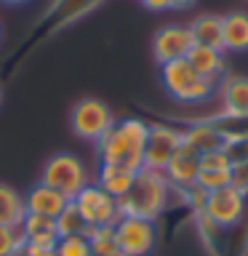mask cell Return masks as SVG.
I'll use <instances>...</instances> for the list:
<instances>
[{"label":"cell","mask_w":248,"mask_h":256,"mask_svg":"<svg viewBox=\"0 0 248 256\" xmlns=\"http://www.w3.org/2000/svg\"><path fill=\"white\" fill-rule=\"evenodd\" d=\"M150 123L142 118H123L96 142V158L102 166H120L126 171L144 168V147H147Z\"/></svg>","instance_id":"1"},{"label":"cell","mask_w":248,"mask_h":256,"mask_svg":"<svg viewBox=\"0 0 248 256\" xmlns=\"http://www.w3.org/2000/svg\"><path fill=\"white\" fill-rule=\"evenodd\" d=\"M174 187L168 184L163 171H152V168H142L134 176L131 190L118 200L120 216H136V219L158 222L166 214L168 203H171Z\"/></svg>","instance_id":"2"},{"label":"cell","mask_w":248,"mask_h":256,"mask_svg":"<svg viewBox=\"0 0 248 256\" xmlns=\"http://www.w3.org/2000/svg\"><path fill=\"white\" fill-rule=\"evenodd\" d=\"M160 83H163L166 94L179 104H206L219 91V83L195 72L187 59L163 64L160 67Z\"/></svg>","instance_id":"3"},{"label":"cell","mask_w":248,"mask_h":256,"mask_svg":"<svg viewBox=\"0 0 248 256\" xmlns=\"http://www.w3.org/2000/svg\"><path fill=\"white\" fill-rule=\"evenodd\" d=\"M40 182L54 187L56 192H62L67 200H72L86 184H91V176H88V168L78 155H72V152H56V155L46 160Z\"/></svg>","instance_id":"4"},{"label":"cell","mask_w":248,"mask_h":256,"mask_svg":"<svg viewBox=\"0 0 248 256\" xmlns=\"http://www.w3.org/2000/svg\"><path fill=\"white\" fill-rule=\"evenodd\" d=\"M70 126H72V134H75L78 139L96 144L112 126H115V115H112L107 102L86 96V99H80L75 107H72Z\"/></svg>","instance_id":"5"},{"label":"cell","mask_w":248,"mask_h":256,"mask_svg":"<svg viewBox=\"0 0 248 256\" xmlns=\"http://www.w3.org/2000/svg\"><path fill=\"white\" fill-rule=\"evenodd\" d=\"M72 203H75V208L86 219L88 227H115L120 222L118 200L112 198L110 192H104L96 182L86 184V187L72 198Z\"/></svg>","instance_id":"6"},{"label":"cell","mask_w":248,"mask_h":256,"mask_svg":"<svg viewBox=\"0 0 248 256\" xmlns=\"http://www.w3.org/2000/svg\"><path fill=\"white\" fill-rule=\"evenodd\" d=\"M118 248L126 256H150L158 246V227L155 222L136 219V216H120L115 224Z\"/></svg>","instance_id":"7"},{"label":"cell","mask_w":248,"mask_h":256,"mask_svg":"<svg viewBox=\"0 0 248 256\" xmlns=\"http://www.w3.org/2000/svg\"><path fill=\"white\" fill-rule=\"evenodd\" d=\"M182 128L168 123H150L147 131V147H144V168L152 171H166L176 150L182 147Z\"/></svg>","instance_id":"8"},{"label":"cell","mask_w":248,"mask_h":256,"mask_svg":"<svg viewBox=\"0 0 248 256\" xmlns=\"http://www.w3.org/2000/svg\"><path fill=\"white\" fill-rule=\"evenodd\" d=\"M246 208H248V198L230 184V187L208 192L203 216H208L219 230H230L246 216Z\"/></svg>","instance_id":"9"},{"label":"cell","mask_w":248,"mask_h":256,"mask_svg":"<svg viewBox=\"0 0 248 256\" xmlns=\"http://www.w3.org/2000/svg\"><path fill=\"white\" fill-rule=\"evenodd\" d=\"M192 46H195V40H192V32L187 24H163L152 38V56L163 67V64L187 59Z\"/></svg>","instance_id":"10"},{"label":"cell","mask_w":248,"mask_h":256,"mask_svg":"<svg viewBox=\"0 0 248 256\" xmlns=\"http://www.w3.org/2000/svg\"><path fill=\"white\" fill-rule=\"evenodd\" d=\"M198 171H200V155L192 147L182 142V147L176 150V155L171 158V163L166 166V179L174 187V192H184L198 184Z\"/></svg>","instance_id":"11"},{"label":"cell","mask_w":248,"mask_h":256,"mask_svg":"<svg viewBox=\"0 0 248 256\" xmlns=\"http://www.w3.org/2000/svg\"><path fill=\"white\" fill-rule=\"evenodd\" d=\"M232 184V160L227 158V152H206L200 155V171H198V187L206 192L222 190Z\"/></svg>","instance_id":"12"},{"label":"cell","mask_w":248,"mask_h":256,"mask_svg":"<svg viewBox=\"0 0 248 256\" xmlns=\"http://www.w3.org/2000/svg\"><path fill=\"white\" fill-rule=\"evenodd\" d=\"M70 200L62 195V192H56L54 187H48V184L38 182L32 184V187L24 192V208H27V214H38V216H48V219H56L64 208H67Z\"/></svg>","instance_id":"13"},{"label":"cell","mask_w":248,"mask_h":256,"mask_svg":"<svg viewBox=\"0 0 248 256\" xmlns=\"http://www.w3.org/2000/svg\"><path fill=\"white\" fill-rule=\"evenodd\" d=\"M195 120L211 126L227 144L248 139V115H235V112L219 110V112H214V115H203V118H195ZM187 123H192V120H187Z\"/></svg>","instance_id":"14"},{"label":"cell","mask_w":248,"mask_h":256,"mask_svg":"<svg viewBox=\"0 0 248 256\" xmlns=\"http://www.w3.org/2000/svg\"><path fill=\"white\" fill-rule=\"evenodd\" d=\"M227 51L222 48H208V46H192V51L187 54V62L192 64V70L200 72L208 80H219L227 75Z\"/></svg>","instance_id":"15"},{"label":"cell","mask_w":248,"mask_h":256,"mask_svg":"<svg viewBox=\"0 0 248 256\" xmlns=\"http://www.w3.org/2000/svg\"><path fill=\"white\" fill-rule=\"evenodd\" d=\"M219 102L224 112L248 115V75H224L219 80Z\"/></svg>","instance_id":"16"},{"label":"cell","mask_w":248,"mask_h":256,"mask_svg":"<svg viewBox=\"0 0 248 256\" xmlns=\"http://www.w3.org/2000/svg\"><path fill=\"white\" fill-rule=\"evenodd\" d=\"M22 240L30 246H46V248H56L59 243V232H56L54 219L48 216H38V214H27L24 222L19 224Z\"/></svg>","instance_id":"17"},{"label":"cell","mask_w":248,"mask_h":256,"mask_svg":"<svg viewBox=\"0 0 248 256\" xmlns=\"http://www.w3.org/2000/svg\"><path fill=\"white\" fill-rule=\"evenodd\" d=\"M182 139H184L187 147L195 150L198 155H206V152H219V150L227 147V142H224L211 126L198 123V120H192V123H187V128H182Z\"/></svg>","instance_id":"18"},{"label":"cell","mask_w":248,"mask_h":256,"mask_svg":"<svg viewBox=\"0 0 248 256\" xmlns=\"http://www.w3.org/2000/svg\"><path fill=\"white\" fill-rule=\"evenodd\" d=\"M224 51H248V11H230L222 16Z\"/></svg>","instance_id":"19"},{"label":"cell","mask_w":248,"mask_h":256,"mask_svg":"<svg viewBox=\"0 0 248 256\" xmlns=\"http://www.w3.org/2000/svg\"><path fill=\"white\" fill-rule=\"evenodd\" d=\"M192 40L195 46H208V48H222L224 51V38H222V16L216 14H200L190 24Z\"/></svg>","instance_id":"20"},{"label":"cell","mask_w":248,"mask_h":256,"mask_svg":"<svg viewBox=\"0 0 248 256\" xmlns=\"http://www.w3.org/2000/svg\"><path fill=\"white\" fill-rule=\"evenodd\" d=\"M134 171H126V168H120V166H102L99 163V171H96V184L104 190V192H110L115 200H120L126 195L128 190H131V184H134Z\"/></svg>","instance_id":"21"},{"label":"cell","mask_w":248,"mask_h":256,"mask_svg":"<svg viewBox=\"0 0 248 256\" xmlns=\"http://www.w3.org/2000/svg\"><path fill=\"white\" fill-rule=\"evenodd\" d=\"M27 216V208H24V195L16 192L11 184L0 182V224L6 227H19Z\"/></svg>","instance_id":"22"},{"label":"cell","mask_w":248,"mask_h":256,"mask_svg":"<svg viewBox=\"0 0 248 256\" xmlns=\"http://www.w3.org/2000/svg\"><path fill=\"white\" fill-rule=\"evenodd\" d=\"M86 238H88V246H91L94 256H115V254H120L115 227H88Z\"/></svg>","instance_id":"23"},{"label":"cell","mask_w":248,"mask_h":256,"mask_svg":"<svg viewBox=\"0 0 248 256\" xmlns=\"http://www.w3.org/2000/svg\"><path fill=\"white\" fill-rule=\"evenodd\" d=\"M56 224V232H59V238H75V235H86V230H88V224L86 219L80 216V211L75 208V203H67V208L54 219Z\"/></svg>","instance_id":"24"},{"label":"cell","mask_w":248,"mask_h":256,"mask_svg":"<svg viewBox=\"0 0 248 256\" xmlns=\"http://www.w3.org/2000/svg\"><path fill=\"white\" fill-rule=\"evenodd\" d=\"M56 256H94V254H91V246H88V238L75 235V238H59Z\"/></svg>","instance_id":"25"},{"label":"cell","mask_w":248,"mask_h":256,"mask_svg":"<svg viewBox=\"0 0 248 256\" xmlns=\"http://www.w3.org/2000/svg\"><path fill=\"white\" fill-rule=\"evenodd\" d=\"M24 240L19 227H6L0 224V256H14L16 251H22Z\"/></svg>","instance_id":"26"},{"label":"cell","mask_w":248,"mask_h":256,"mask_svg":"<svg viewBox=\"0 0 248 256\" xmlns=\"http://www.w3.org/2000/svg\"><path fill=\"white\" fill-rule=\"evenodd\" d=\"M224 152H227V158L232 160V166H235V163H248V139L227 144Z\"/></svg>","instance_id":"27"},{"label":"cell","mask_w":248,"mask_h":256,"mask_svg":"<svg viewBox=\"0 0 248 256\" xmlns=\"http://www.w3.org/2000/svg\"><path fill=\"white\" fill-rule=\"evenodd\" d=\"M232 187L240 190L248 198V163H235L232 166Z\"/></svg>","instance_id":"28"},{"label":"cell","mask_w":248,"mask_h":256,"mask_svg":"<svg viewBox=\"0 0 248 256\" xmlns=\"http://www.w3.org/2000/svg\"><path fill=\"white\" fill-rule=\"evenodd\" d=\"M139 3L147 11H155V14H163V11H171L174 8V0H139Z\"/></svg>","instance_id":"29"},{"label":"cell","mask_w":248,"mask_h":256,"mask_svg":"<svg viewBox=\"0 0 248 256\" xmlns=\"http://www.w3.org/2000/svg\"><path fill=\"white\" fill-rule=\"evenodd\" d=\"M22 254H24V256H56V248H46V246H30V243H24V246H22Z\"/></svg>","instance_id":"30"},{"label":"cell","mask_w":248,"mask_h":256,"mask_svg":"<svg viewBox=\"0 0 248 256\" xmlns=\"http://www.w3.org/2000/svg\"><path fill=\"white\" fill-rule=\"evenodd\" d=\"M195 3H198V0H174V8H179V11H182V8H192Z\"/></svg>","instance_id":"31"},{"label":"cell","mask_w":248,"mask_h":256,"mask_svg":"<svg viewBox=\"0 0 248 256\" xmlns=\"http://www.w3.org/2000/svg\"><path fill=\"white\" fill-rule=\"evenodd\" d=\"M3 6H27V3H32V0H0Z\"/></svg>","instance_id":"32"},{"label":"cell","mask_w":248,"mask_h":256,"mask_svg":"<svg viewBox=\"0 0 248 256\" xmlns=\"http://www.w3.org/2000/svg\"><path fill=\"white\" fill-rule=\"evenodd\" d=\"M0 40H3V24H0Z\"/></svg>","instance_id":"33"},{"label":"cell","mask_w":248,"mask_h":256,"mask_svg":"<svg viewBox=\"0 0 248 256\" xmlns=\"http://www.w3.org/2000/svg\"><path fill=\"white\" fill-rule=\"evenodd\" d=\"M0 104H3V88H0Z\"/></svg>","instance_id":"34"},{"label":"cell","mask_w":248,"mask_h":256,"mask_svg":"<svg viewBox=\"0 0 248 256\" xmlns=\"http://www.w3.org/2000/svg\"><path fill=\"white\" fill-rule=\"evenodd\" d=\"M115 256H126V254H115Z\"/></svg>","instance_id":"35"}]
</instances>
